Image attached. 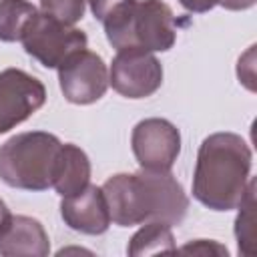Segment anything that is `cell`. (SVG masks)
Masks as SVG:
<instances>
[{
  "label": "cell",
  "instance_id": "1",
  "mask_svg": "<svg viewBox=\"0 0 257 257\" xmlns=\"http://www.w3.org/2000/svg\"><path fill=\"white\" fill-rule=\"evenodd\" d=\"M108 205L110 221L118 227L143 225L147 221H163L179 225L189 209V197L183 185L167 171L153 173H116L100 187Z\"/></svg>",
  "mask_w": 257,
  "mask_h": 257
},
{
  "label": "cell",
  "instance_id": "2",
  "mask_svg": "<svg viewBox=\"0 0 257 257\" xmlns=\"http://www.w3.org/2000/svg\"><path fill=\"white\" fill-rule=\"evenodd\" d=\"M253 153L235 133L209 135L197 153L193 197L211 211L237 209L251 181Z\"/></svg>",
  "mask_w": 257,
  "mask_h": 257
},
{
  "label": "cell",
  "instance_id": "3",
  "mask_svg": "<svg viewBox=\"0 0 257 257\" xmlns=\"http://www.w3.org/2000/svg\"><path fill=\"white\" fill-rule=\"evenodd\" d=\"M102 26L116 50L167 52L177 40L175 14L163 0H126L102 20Z\"/></svg>",
  "mask_w": 257,
  "mask_h": 257
},
{
  "label": "cell",
  "instance_id": "4",
  "mask_svg": "<svg viewBox=\"0 0 257 257\" xmlns=\"http://www.w3.org/2000/svg\"><path fill=\"white\" fill-rule=\"evenodd\" d=\"M60 139L46 131H28L10 137L0 147V179L22 191H46L60 153Z\"/></svg>",
  "mask_w": 257,
  "mask_h": 257
},
{
  "label": "cell",
  "instance_id": "5",
  "mask_svg": "<svg viewBox=\"0 0 257 257\" xmlns=\"http://www.w3.org/2000/svg\"><path fill=\"white\" fill-rule=\"evenodd\" d=\"M26 54L46 68H58L72 52L86 48L88 38L82 30L38 12L20 38Z\"/></svg>",
  "mask_w": 257,
  "mask_h": 257
},
{
  "label": "cell",
  "instance_id": "6",
  "mask_svg": "<svg viewBox=\"0 0 257 257\" xmlns=\"http://www.w3.org/2000/svg\"><path fill=\"white\" fill-rule=\"evenodd\" d=\"M131 147L141 169L167 173L181 155V133L167 118H145L133 128Z\"/></svg>",
  "mask_w": 257,
  "mask_h": 257
},
{
  "label": "cell",
  "instance_id": "7",
  "mask_svg": "<svg viewBox=\"0 0 257 257\" xmlns=\"http://www.w3.org/2000/svg\"><path fill=\"white\" fill-rule=\"evenodd\" d=\"M58 82L64 98L72 104H92L108 88V68L96 52L80 48L58 66Z\"/></svg>",
  "mask_w": 257,
  "mask_h": 257
},
{
  "label": "cell",
  "instance_id": "8",
  "mask_svg": "<svg viewBox=\"0 0 257 257\" xmlns=\"http://www.w3.org/2000/svg\"><path fill=\"white\" fill-rule=\"evenodd\" d=\"M108 84L126 98H147L161 88L163 66L153 52L124 48L112 58Z\"/></svg>",
  "mask_w": 257,
  "mask_h": 257
},
{
  "label": "cell",
  "instance_id": "9",
  "mask_svg": "<svg viewBox=\"0 0 257 257\" xmlns=\"http://www.w3.org/2000/svg\"><path fill=\"white\" fill-rule=\"evenodd\" d=\"M46 102V86L20 68L0 72V135L16 128Z\"/></svg>",
  "mask_w": 257,
  "mask_h": 257
},
{
  "label": "cell",
  "instance_id": "10",
  "mask_svg": "<svg viewBox=\"0 0 257 257\" xmlns=\"http://www.w3.org/2000/svg\"><path fill=\"white\" fill-rule=\"evenodd\" d=\"M60 217L76 233L102 235L110 227V213L104 193L96 185L84 187L80 193L62 197Z\"/></svg>",
  "mask_w": 257,
  "mask_h": 257
},
{
  "label": "cell",
  "instance_id": "11",
  "mask_svg": "<svg viewBox=\"0 0 257 257\" xmlns=\"http://www.w3.org/2000/svg\"><path fill=\"white\" fill-rule=\"evenodd\" d=\"M50 253V239L44 225L38 219L26 215H10L0 231V255L20 257L34 255L44 257Z\"/></svg>",
  "mask_w": 257,
  "mask_h": 257
},
{
  "label": "cell",
  "instance_id": "12",
  "mask_svg": "<svg viewBox=\"0 0 257 257\" xmlns=\"http://www.w3.org/2000/svg\"><path fill=\"white\" fill-rule=\"evenodd\" d=\"M88 185H90L88 155L72 143H62L52 173V189L60 197H70L80 193Z\"/></svg>",
  "mask_w": 257,
  "mask_h": 257
},
{
  "label": "cell",
  "instance_id": "13",
  "mask_svg": "<svg viewBox=\"0 0 257 257\" xmlns=\"http://www.w3.org/2000/svg\"><path fill=\"white\" fill-rule=\"evenodd\" d=\"M175 237L171 225L163 221H147L128 241L126 253L128 255H151V253H165L175 251Z\"/></svg>",
  "mask_w": 257,
  "mask_h": 257
},
{
  "label": "cell",
  "instance_id": "14",
  "mask_svg": "<svg viewBox=\"0 0 257 257\" xmlns=\"http://www.w3.org/2000/svg\"><path fill=\"white\" fill-rule=\"evenodd\" d=\"M38 14L28 0H0V40L16 42L22 38L30 20Z\"/></svg>",
  "mask_w": 257,
  "mask_h": 257
},
{
  "label": "cell",
  "instance_id": "15",
  "mask_svg": "<svg viewBox=\"0 0 257 257\" xmlns=\"http://www.w3.org/2000/svg\"><path fill=\"white\" fill-rule=\"evenodd\" d=\"M239 215L235 219V237L239 253L255 255V179L249 181L247 193L239 203Z\"/></svg>",
  "mask_w": 257,
  "mask_h": 257
},
{
  "label": "cell",
  "instance_id": "16",
  "mask_svg": "<svg viewBox=\"0 0 257 257\" xmlns=\"http://www.w3.org/2000/svg\"><path fill=\"white\" fill-rule=\"evenodd\" d=\"M86 0H40V12L74 26L84 16Z\"/></svg>",
  "mask_w": 257,
  "mask_h": 257
},
{
  "label": "cell",
  "instance_id": "17",
  "mask_svg": "<svg viewBox=\"0 0 257 257\" xmlns=\"http://www.w3.org/2000/svg\"><path fill=\"white\" fill-rule=\"evenodd\" d=\"M179 251H183V253H201V255H211V253H215V255H229V251H227V247H223V245H219V243H215V241H207V239H197V241H193V243H187V245H183Z\"/></svg>",
  "mask_w": 257,
  "mask_h": 257
},
{
  "label": "cell",
  "instance_id": "18",
  "mask_svg": "<svg viewBox=\"0 0 257 257\" xmlns=\"http://www.w3.org/2000/svg\"><path fill=\"white\" fill-rule=\"evenodd\" d=\"M179 2H181V6H183L185 10L195 12V14L209 12V10H213V8L219 4V0H179Z\"/></svg>",
  "mask_w": 257,
  "mask_h": 257
},
{
  "label": "cell",
  "instance_id": "19",
  "mask_svg": "<svg viewBox=\"0 0 257 257\" xmlns=\"http://www.w3.org/2000/svg\"><path fill=\"white\" fill-rule=\"evenodd\" d=\"M257 0H219V4L225 8V10H233V12H239V10H249L255 6Z\"/></svg>",
  "mask_w": 257,
  "mask_h": 257
},
{
  "label": "cell",
  "instance_id": "20",
  "mask_svg": "<svg viewBox=\"0 0 257 257\" xmlns=\"http://www.w3.org/2000/svg\"><path fill=\"white\" fill-rule=\"evenodd\" d=\"M12 213L8 211V207H6V203L0 199V231H2V227L6 225V221H8V217H10Z\"/></svg>",
  "mask_w": 257,
  "mask_h": 257
}]
</instances>
